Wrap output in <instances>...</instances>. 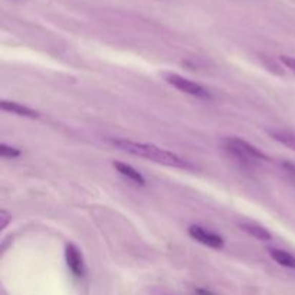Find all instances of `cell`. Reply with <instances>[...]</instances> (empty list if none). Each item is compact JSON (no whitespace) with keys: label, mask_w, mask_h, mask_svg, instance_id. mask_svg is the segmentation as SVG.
I'll return each instance as SVG.
<instances>
[{"label":"cell","mask_w":295,"mask_h":295,"mask_svg":"<svg viewBox=\"0 0 295 295\" xmlns=\"http://www.w3.org/2000/svg\"><path fill=\"white\" fill-rule=\"evenodd\" d=\"M111 144L120 148L121 151H126L130 154L139 155L143 159H147L151 162L160 163L169 167H177V169H193L192 163L183 159L182 155L176 154L173 151H169L166 148L159 147L155 144L150 143H140V141L127 140V139H112Z\"/></svg>","instance_id":"obj_1"},{"label":"cell","mask_w":295,"mask_h":295,"mask_svg":"<svg viewBox=\"0 0 295 295\" xmlns=\"http://www.w3.org/2000/svg\"><path fill=\"white\" fill-rule=\"evenodd\" d=\"M225 144H226V148H228L229 153H232L238 160L244 162L245 164H249L252 162H265V160H269V157L265 153H262L259 148L252 146L248 141L242 140V139L230 137V139H226Z\"/></svg>","instance_id":"obj_2"},{"label":"cell","mask_w":295,"mask_h":295,"mask_svg":"<svg viewBox=\"0 0 295 295\" xmlns=\"http://www.w3.org/2000/svg\"><path fill=\"white\" fill-rule=\"evenodd\" d=\"M164 80L169 82L170 85H173L174 88L185 92V94L196 96V98H200V100H210L212 98L210 92L206 88H203L202 85L187 80V78L182 76V75L164 74Z\"/></svg>","instance_id":"obj_3"},{"label":"cell","mask_w":295,"mask_h":295,"mask_svg":"<svg viewBox=\"0 0 295 295\" xmlns=\"http://www.w3.org/2000/svg\"><path fill=\"white\" fill-rule=\"evenodd\" d=\"M187 232H189V235L192 236L194 241H198L200 244L206 245L209 248L222 249L223 245H225V242H223V239H222L221 236L216 235L213 232H210V230H206V229L202 228V226H198V225L189 226Z\"/></svg>","instance_id":"obj_4"},{"label":"cell","mask_w":295,"mask_h":295,"mask_svg":"<svg viewBox=\"0 0 295 295\" xmlns=\"http://www.w3.org/2000/svg\"><path fill=\"white\" fill-rule=\"evenodd\" d=\"M67 262L69 269L72 271L74 275L81 277L84 273V261L80 249L75 245H68L67 246Z\"/></svg>","instance_id":"obj_5"},{"label":"cell","mask_w":295,"mask_h":295,"mask_svg":"<svg viewBox=\"0 0 295 295\" xmlns=\"http://www.w3.org/2000/svg\"><path fill=\"white\" fill-rule=\"evenodd\" d=\"M0 108L3 111H8L16 115H21V117H28V118H36L39 117V112L35 110H32L29 107H25L21 104L13 103V101H2L0 103Z\"/></svg>","instance_id":"obj_6"},{"label":"cell","mask_w":295,"mask_h":295,"mask_svg":"<svg viewBox=\"0 0 295 295\" xmlns=\"http://www.w3.org/2000/svg\"><path fill=\"white\" fill-rule=\"evenodd\" d=\"M112 166L117 169L118 173H121V174L126 176L127 179H130V180H133V182H135V183H139V185L141 186L146 185V179L143 177V174H141L140 171H137L134 167H131V166L120 162H114L112 163Z\"/></svg>","instance_id":"obj_7"},{"label":"cell","mask_w":295,"mask_h":295,"mask_svg":"<svg viewBox=\"0 0 295 295\" xmlns=\"http://www.w3.org/2000/svg\"><path fill=\"white\" fill-rule=\"evenodd\" d=\"M268 133L271 134L273 140H277L282 146H285V147L291 148L292 151H295V133L289 131V130H281V128L269 130Z\"/></svg>","instance_id":"obj_8"},{"label":"cell","mask_w":295,"mask_h":295,"mask_svg":"<svg viewBox=\"0 0 295 295\" xmlns=\"http://www.w3.org/2000/svg\"><path fill=\"white\" fill-rule=\"evenodd\" d=\"M241 228L244 229L245 232H248L251 236H253V238H257L259 241H262V242H268V241H271V238H272L271 233H269L265 228L259 226L257 223L244 222V223H241Z\"/></svg>","instance_id":"obj_9"},{"label":"cell","mask_w":295,"mask_h":295,"mask_svg":"<svg viewBox=\"0 0 295 295\" xmlns=\"http://www.w3.org/2000/svg\"><path fill=\"white\" fill-rule=\"evenodd\" d=\"M269 255H271L273 261L278 262L280 265L295 269V257H292L289 252L282 251V249H269Z\"/></svg>","instance_id":"obj_10"},{"label":"cell","mask_w":295,"mask_h":295,"mask_svg":"<svg viewBox=\"0 0 295 295\" xmlns=\"http://www.w3.org/2000/svg\"><path fill=\"white\" fill-rule=\"evenodd\" d=\"M0 154H2V157H6V159H15V157L21 155V151L16 147H12V146H8V144H2L0 146Z\"/></svg>","instance_id":"obj_11"},{"label":"cell","mask_w":295,"mask_h":295,"mask_svg":"<svg viewBox=\"0 0 295 295\" xmlns=\"http://www.w3.org/2000/svg\"><path fill=\"white\" fill-rule=\"evenodd\" d=\"M280 59L285 67L289 68L292 72H295V58H292V56H287V55H281Z\"/></svg>","instance_id":"obj_12"},{"label":"cell","mask_w":295,"mask_h":295,"mask_svg":"<svg viewBox=\"0 0 295 295\" xmlns=\"http://www.w3.org/2000/svg\"><path fill=\"white\" fill-rule=\"evenodd\" d=\"M10 222V214L6 210H0V229H6L8 223Z\"/></svg>","instance_id":"obj_13"},{"label":"cell","mask_w":295,"mask_h":295,"mask_svg":"<svg viewBox=\"0 0 295 295\" xmlns=\"http://www.w3.org/2000/svg\"><path fill=\"white\" fill-rule=\"evenodd\" d=\"M196 294L198 295H213L212 292H209V291H206V289H202V288H198V289H196Z\"/></svg>","instance_id":"obj_14"}]
</instances>
